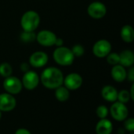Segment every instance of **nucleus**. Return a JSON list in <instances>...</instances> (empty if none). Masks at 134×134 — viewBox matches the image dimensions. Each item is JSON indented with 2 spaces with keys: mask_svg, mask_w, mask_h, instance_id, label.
<instances>
[{
  "mask_svg": "<svg viewBox=\"0 0 134 134\" xmlns=\"http://www.w3.org/2000/svg\"><path fill=\"white\" fill-rule=\"evenodd\" d=\"M125 128L126 130L130 131V133H133L134 132V119L133 118H128L126 122H125Z\"/></svg>",
  "mask_w": 134,
  "mask_h": 134,
  "instance_id": "393cba45",
  "label": "nucleus"
},
{
  "mask_svg": "<svg viewBox=\"0 0 134 134\" xmlns=\"http://www.w3.org/2000/svg\"><path fill=\"white\" fill-rule=\"evenodd\" d=\"M64 44V40L61 38H57L54 45H56L57 47H61Z\"/></svg>",
  "mask_w": 134,
  "mask_h": 134,
  "instance_id": "c85d7f7f",
  "label": "nucleus"
},
{
  "mask_svg": "<svg viewBox=\"0 0 134 134\" xmlns=\"http://www.w3.org/2000/svg\"><path fill=\"white\" fill-rule=\"evenodd\" d=\"M71 51L74 54L75 57H81L84 54V52H85V49L84 47L80 45V44H76L75 45L72 49H71Z\"/></svg>",
  "mask_w": 134,
  "mask_h": 134,
  "instance_id": "b1692460",
  "label": "nucleus"
},
{
  "mask_svg": "<svg viewBox=\"0 0 134 134\" xmlns=\"http://www.w3.org/2000/svg\"><path fill=\"white\" fill-rule=\"evenodd\" d=\"M3 88L6 92L11 95H16L20 93L23 88L21 81L14 76H9L5 77L3 81Z\"/></svg>",
  "mask_w": 134,
  "mask_h": 134,
  "instance_id": "20e7f679",
  "label": "nucleus"
},
{
  "mask_svg": "<svg viewBox=\"0 0 134 134\" xmlns=\"http://www.w3.org/2000/svg\"><path fill=\"white\" fill-rule=\"evenodd\" d=\"M130 100H131V97H130V94L129 91H127V90H122L119 92H118L117 100H119V102H121L122 103H126Z\"/></svg>",
  "mask_w": 134,
  "mask_h": 134,
  "instance_id": "aec40b11",
  "label": "nucleus"
},
{
  "mask_svg": "<svg viewBox=\"0 0 134 134\" xmlns=\"http://www.w3.org/2000/svg\"><path fill=\"white\" fill-rule=\"evenodd\" d=\"M20 70L23 72H24V73L27 72V71H28L29 70V65L27 63H26V62L21 63V65H20Z\"/></svg>",
  "mask_w": 134,
  "mask_h": 134,
  "instance_id": "cd10ccee",
  "label": "nucleus"
},
{
  "mask_svg": "<svg viewBox=\"0 0 134 134\" xmlns=\"http://www.w3.org/2000/svg\"><path fill=\"white\" fill-rule=\"evenodd\" d=\"M134 63V54L130 50H125L119 54V64L124 67H131Z\"/></svg>",
  "mask_w": 134,
  "mask_h": 134,
  "instance_id": "2eb2a0df",
  "label": "nucleus"
},
{
  "mask_svg": "<svg viewBox=\"0 0 134 134\" xmlns=\"http://www.w3.org/2000/svg\"><path fill=\"white\" fill-rule=\"evenodd\" d=\"M83 80L82 77L76 73H71L64 77L63 84L68 90H77L82 85Z\"/></svg>",
  "mask_w": 134,
  "mask_h": 134,
  "instance_id": "9d476101",
  "label": "nucleus"
},
{
  "mask_svg": "<svg viewBox=\"0 0 134 134\" xmlns=\"http://www.w3.org/2000/svg\"><path fill=\"white\" fill-rule=\"evenodd\" d=\"M120 35L122 40L126 43H131L134 40V30L130 24H126L122 28Z\"/></svg>",
  "mask_w": 134,
  "mask_h": 134,
  "instance_id": "f3484780",
  "label": "nucleus"
},
{
  "mask_svg": "<svg viewBox=\"0 0 134 134\" xmlns=\"http://www.w3.org/2000/svg\"><path fill=\"white\" fill-rule=\"evenodd\" d=\"M129 81H131V82H133L134 81V67L131 66L130 70H129L128 73H127V77Z\"/></svg>",
  "mask_w": 134,
  "mask_h": 134,
  "instance_id": "a878e982",
  "label": "nucleus"
},
{
  "mask_svg": "<svg viewBox=\"0 0 134 134\" xmlns=\"http://www.w3.org/2000/svg\"><path fill=\"white\" fill-rule=\"evenodd\" d=\"M39 76L32 70H28L24 73L22 78V85L27 90H34L39 84Z\"/></svg>",
  "mask_w": 134,
  "mask_h": 134,
  "instance_id": "0eeeda50",
  "label": "nucleus"
},
{
  "mask_svg": "<svg viewBox=\"0 0 134 134\" xmlns=\"http://www.w3.org/2000/svg\"><path fill=\"white\" fill-rule=\"evenodd\" d=\"M40 81L44 87L49 89H56L63 85L64 75L60 69L51 66L42 71Z\"/></svg>",
  "mask_w": 134,
  "mask_h": 134,
  "instance_id": "f257e3e1",
  "label": "nucleus"
},
{
  "mask_svg": "<svg viewBox=\"0 0 134 134\" xmlns=\"http://www.w3.org/2000/svg\"><path fill=\"white\" fill-rule=\"evenodd\" d=\"M48 55L43 51H35L29 58V64L35 68H41L48 62Z\"/></svg>",
  "mask_w": 134,
  "mask_h": 134,
  "instance_id": "f8f14e48",
  "label": "nucleus"
},
{
  "mask_svg": "<svg viewBox=\"0 0 134 134\" xmlns=\"http://www.w3.org/2000/svg\"><path fill=\"white\" fill-rule=\"evenodd\" d=\"M57 38L56 34L52 31L42 30L36 35L35 39L43 47H52L54 45Z\"/></svg>",
  "mask_w": 134,
  "mask_h": 134,
  "instance_id": "6e6552de",
  "label": "nucleus"
},
{
  "mask_svg": "<svg viewBox=\"0 0 134 134\" xmlns=\"http://www.w3.org/2000/svg\"><path fill=\"white\" fill-rule=\"evenodd\" d=\"M96 114H97V115L100 119L105 118L108 116V107H107L106 106H104V105H100V106H99V107L97 108V110H96Z\"/></svg>",
  "mask_w": 134,
  "mask_h": 134,
  "instance_id": "5701e85b",
  "label": "nucleus"
},
{
  "mask_svg": "<svg viewBox=\"0 0 134 134\" xmlns=\"http://www.w3.org/2000/svg\"><path fill=\"white\" fill-rule=\"evenodd\" d=\"M130 94L131 100H134V84H133V85H132V86H131Z\"/></svg>",
  "mask_w": 134,
  "mask_h": 134,
  "instance_id": "c756f323",
  "label": "nucleus"
},
{
  "mask_svg": "<svg viewBox=\"0 0 134 134\" xmlns=\"http://www.w3.org/2000/svg\"><path fill=\"white\" fill-rule=\"evenodd\" d=\"M101 96L106 101L114 103L117 100L118 91L111 85H106L101 90Z\"/></svg>",
  "mask_w": 134,
  "mask_h": 134,
  "instance_id": "dca6fc26",
  "label": "nucleus"
},
{
  "mask_svg": "<svg viewBox=\"0 0 134 134\" xmlns=\"http://www.w3.org/2000/svg\"><path fill=\"white\" fill-rule=\"evenodd\" d=\"M40 24V16L34 10L25 12L20 19V25L24 31L35 32Z\"/></svg>",
  "mask_w": 134,
  "mask_h": 134,
  "instance_id": "f03ea898",
  "label": "nucleus"
},
{
  "mask_svg": "<svg viewBox=\"0 0 134 134\" xmlns=\"http://www.w3.org/2000/svg\"><path fill=\"white\" fill-rule=\"evenodd\" d=\"M53 59L60 66H71L74 60L75 56L71 49L66 47H57L53 51Z\"/></svg>",
  "mask_w": 134,
  "mask_h": 134,
  "instance_id": "7ed1b4c3",
  "label": "nucleus"
},
{
  "mask_svg": "<svg viewBox=\"0 0 134 134\" xmlns=\"http://www.w3.org/2000/svg\"><path fill=\"white\" fill-rule=\"evenodd\" d=\"M110 112L112 118L119 122L124 121L129 115V111L125 103L119 101H115L110 108Z\"/></svg>",
  "mask_w": 134,
  "mask_h": 134,
  "instance_id": "39448f33",
  "label": "nucleus"
},
{
  "mask_svg": "<svg viewBox=\"0 0 134 134\" xmlns=\"http://www.w3.org/2000/svg\"><path fill=\"white\" fill-rule=\"evenodd\" d=\"M130 134H134V133H131Z\"/></svg>",
  "mask_w": 134,
  "mask_h": 134,
  "instance_id": "2f4dec72",
  "label": "nucleus"
},
{
  "mask_svg": "<svg viewBox=\"0 0 134 134\" xmlns=\"http://www.w3.org/2000/svg\"><path fill=\"white\" fill-rule=\"evenodd\" d=\"M1 118H2V111H0V119H1Z\"/></svg>",
  "mask_w": 134,
  "mask_h": 134,
  "instance_id": "7c9ffc66",
  "label": "nucleus"
},
{
  "mask_svg": "<svg viewBox=\"0 0 134 134\" xmlns=\"http://www.w3.org/2000/svg\"><path fill=\"white\" fill-rule=\"evenodd\" d=\"M15 134H31L30 133L29 130H27V129H24V128H21V129H18L16 132Z\"/></svg>",
  "mask_w": 134,
  "mask_h": 134,
  "instance_id": "bb28decb",
  "label": "nucleus"
},
{
  "mask_svg": "<svg viewBox=\"0 0 134 134\" xmlns=\"http://www.w3.org/2000/svg\"><path fill=\"white\" fill-rule=\"evenodd\" d=\"M36 38V35L35 34L34 32H26L24 31L21 35H20V39L22 41L26 42V43H29V42H32Z\"/></svg>",
  "mask_w": 134,
  "mask_h": 134,
  "instance_id": "412c9836",
  "label": "nucleus"
},
{
  "mask_svg": "<svg viewBox=\"0 0 134 134\" xmlns=\"http://www.w3.org/2000/svg\"><path fill=\"white\" fill-rule=\"evenodd\" d=\"M16 105V100L15 97L9 93L0 94V111H11Z\"/></svg>",
  "mask_w": 134,
  "mask_h": 134,
  "instance_id": "9b49d317",
  "label": "nucleus"
},
{
  "mask_svg": "<svg viewBox=\"0 0 134 134\" xmlns=\"http://www.w3.org/2000/svg\"><path fill=\"white\" fill-rule=\"evenodd\" d=\"M87 13L89 16L94 19H100L106 15L107 8L105 5L100 2H93L87 8Z\"/></svg>",
  "mask_w": 134,
  "mask_h": 134,
  "instance_id": "1a4fd4ad",
  "label": "nucleus"
},
{
  "mask_svg": "<svg viewBox=\"0 0 134 134\" xmlns=\"http://www.w3.org/2000/svg\"><path fill=\"white\" fill-rule=\"evenodd\" d=\"M107 62L111 66H115L119 64V54L117 53H109L107 56Z\"/></svg>",
  "mask_w": 134,
  "mask_h": 134,
  "instance_id": "4be33fe9",
  "label": "nucleus"
},
{
  "mask_svg": "<svg viewBox=\"0 0 134 134\" xmlns=\"http://www.w3.org/2000/svg\"><path fill=\"white\" fill-rule=\"evenodd\" d=\"M55 96L57 100L60 102H65L69 99L70 92L69 90L65 86H60L56 88Z\"/></svg>",
  "mask_w": 134,
  "mask_h": 134,
  "instance_id": "a211bd4d",
  "label": "nucleus"
},
{
  "mask_svg": "<svg viewBox=\"0 0 134 134\" xmlns=\"http://www.w3.org/2000/svg\"><path fill=\"white\" fill-rule=\"evenodd\" d=\"M111 77L114 79V81L117 82H122L126 79L127 77V72L124 66H121L120 64L113 66L111 72Z\"/></svg>",
  "mask_w": 134,
  "mask_h": 134,
  "instance_id": "ddd939ff",
  "label": "nucleus"
},
{
  "mask_svg": "<svg viewBox=\"0 0 134 134\" xmlns=\"http://www.w3.org/2000/svg\"><path fill=\"white\" fill-rule=\"evenodd\" d=\"M13 73L12 66L8 62H2L0 64V76L5 78L11 76Z\"/></svg>",
  "mask_w": 134,
  "mask_h": 134,
  "instance_id": "6ab92c4d",
  "label": "nucleus"
},
{
  "mask_svg": "<svg viewBox=\"0 0 134 134\" xmlns=\"http://www.w3.org/2000/svg\"><path fill=\"white\" fill-rule=\"evenodd\" d=\"M113 130V126L110 120L107 118L100 119L96 126L97 134H111Z\"/></svg>",
  "mask_w": 134,
  "mask_h": 134,
  "instance_id": "4468645a",
  "label": "nucleus"
},
{
  "mask_svg": "<svg viewBox=\"0 0 134 134\" xmlns=\"http://www.w3.org/2000/svg\"><path fill=\"white\" fill-rule=\"evenodd\" d=\"M111 51V44L107 39L97 41L93 47V53L97 58H105Z\"/></svg>",
  "mask_w": 134,
  "mask_h": 134,
  "instance_id": "423d86ee",
  "label": "nucleus"
}]
</instances>
